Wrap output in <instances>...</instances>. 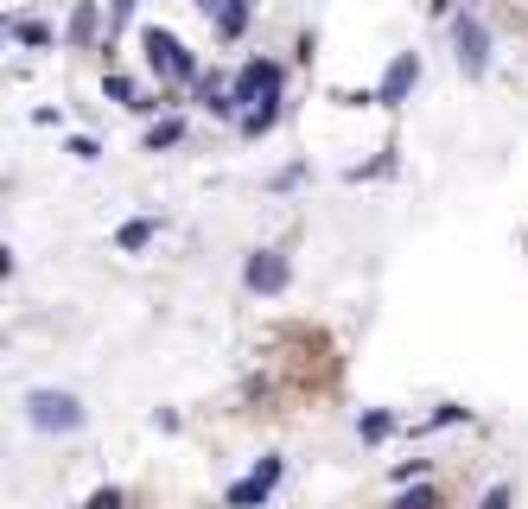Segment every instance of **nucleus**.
Masks as SVG:
<instances>
[{"label": "nucleus", "instance_id": "nucleus-1", "mask_svg": "<svg viewBox=\"0 0 528 509\" xmlns=\"http://www.w3.org/2000/svg\"><path fill=\"white\" fill-rule=\"evenodd\" d=\"M140 51H147V64H153V77H166V83H198V58L172 39L166 26H147L140 32Z\"/></svg>", "mask_w": 528, "mask_h": 509}, {"label": "nucleus", "instance_id": "nucleus-2", "mask_svg": "<svg viewBox=\"0 0 528 509\" xmlns=\"http://www.w3.org/2000/svg\"><path fill=\"white\" fill-rule=\"evenodd\" d=\"M26 420L39 433H77L83 427V401L64 395V389H32L26 395Z\"/></svg>", "mask_w": 528, "mask_h": 509}, {"label": "nucleus", "instance_id": "nucleus-3", "mask_svg": "<svg viewBox=\"0 0 528 509\" xmlns=\"http://www.w3.org/2000/svg\"><path fill=\"white\" fill-rule=\"evenodd\" d=\"M452 45H459V70H465V77H484V70H490V32H484L478 13H459V20H452Z\"/></svg>", "mask_w": 528, "mask_h": 509}, {"label": "nucleus", "instance_id": "nucleus-4", "mask_svg": "<svg viewBox=\"0 0 528 509\" xmlns=\"http://www.w3.org/2000/svg\"><path fill=\"white\" fill-rule=\"evenodd\" d=\"M230 96H236V109H242V102H255V109H261V102H280V64L274 58L242 64V77L230 83Z\"/></svg>", "mask_w": 528, "mask_h": 509}, {"label": "nucleus", "instance_id": "nucleus-5", "mask_svg": "<svg viewBox=\"0 0 528 509\" xmlns=\"http://www.w3.org/2000/svg\"><path fill=\"white\" fill-rule=\"evenodd\" d=\"M414 83H420V58H414V51H395V64L382 70V83H376V102H382V109H401Z\"/></svg>", "mask_w": 528, "mask_h": 509}, {"label": "nucleus", "instance_id": "nucleus-6", "mask_svg": "<svg viewBox=\"0 0 528 509\" xmlns=\"http://www.w3.org/2000/svg\"><path fill=\"white\" fill-rule=\"evenodd\" d=\"M280 471H287L280 459H261L242 484H230V497H223V503H230V509H255V503H268V497H274V484H280Z\"/></svg>", "mask_w": 528, "mask_h": 509}, {"label": "nucleus", "instance_id": "nucleus-7", "mask_svg": "<svg viewBox=\"0 0 528 509\" xmlns=\"http://www.w3.org/2000/svg\"><path fill=\"white\" fill-rule=\"evenodd\" d=\"M242 280H249V293H280L293 280V268H287V255H280V249H255L249 268H242Z\"/></svg>", "mask_w": 528, "mask_h": 509}, {"label": "nucleus", "instance_id": "nucleus-8", "mask_svg": "<svg viewBox=\"0 0 528 509\" xmlns=\"http://www.w3.org/2000/svg\"><path fill=\"white\" fill-rule=\"evenodd\" d=\"M249 13H255V0H223V7H217V39H242Z\"/></svg>", "mask_w": 528, "mask_h": 509}, {"label": "nucleus", "instance_id": "nucleus-9", "mask_svg": "<svg viewBox=\"0 0 528 509\" xmlns=\"http://www.w3.org/2000/svg\"><path fill=\"white\" fill-rule=\"evenodd\" d=\"M395 427H401V420H395L389 408H369V414L357 420V440H369V446H376V440H389Z\"/></svg>", "mask_w": 528, "mask_h": 509}, {"label": "nucleus", "instance_id": "nucleus-10", "mask_svg": "<svg viewBox=\"0 0 528 509\" xmlns=\"http://www.w3.org/2000/svg\"><path fill=\"white\" fill-rule=\"evenodd\" d=\"M179 140H185V121H179V115H166V121H153V128H147V153L179 147Z\"/></svg>", "mask_w": 528, "mask_h": 509}, {"label": "nucleus", "instance_id": "nucleus-11", "mask_svg": "<svg viewBox=\"0 0 528 509\" xmlns=\"http://www.w3.org/2000/svg\"><path fill=\"white\" fill-rule=\"evenodd\" d=\"M96 39V0H77V13H70V45H90Z\"/></svg>", "mask_w": 528, "mask_h": 509}, {"label": "nucleus", "instance_id": "nucleus-12", "mask_svg": "<svg viewBox=\"0 0 528 509\" xmlns=\"http://www.w3.org/2000/svg\"><path fill=\"white\" fill-rule=\"evenodd\" d=\"M389 509H446V497H439L433 484H414V490H401V497Z\"/></svg>", "mask_w": 528, "mask_h": 509}, {"label": "nucleus", "instance_id": "nucleus-13", "mask_svg": "<svg viewBox=\"0 0 528 509\" xmlns=\"http://www.w3.org/2000/svg\"><path fill=\"white\" fill-rule=\"evenodd\" d=\"M121 249H128V255H140V249H147V242H153V217H134V223H121Z\"/></svg>", "mask_w": 528, "mask_h": 509}, {"label": "nucleus", "instance_id": "nucleus-14", "mask_svg": "<svg viewBox=\"0 0 528 509\" xmlns=\"http://www.w3.org/2000/svg\"><path fill=\"white\" fill-rule=\"evenodd\" d=\"M280 121V102H261V109H242V134H268Z\"/></svg>", "mask_w": 528, "mask_h": 509}, {"label": "nucleus", "instance_id": "nucleus-15", "mask_svg": "<svg viewBox=\"0 0 528 509\" xmlns=\"http://www.w3.org/2000/svg\"><path fill=\"white\" fill-rule=\"evenodd\" d=\"M452 420H465V408H452V401H446V408H433V414L420 420L414 433H439V427H452Z\"/></svg>", "mask_w": 528, "mask_h": 509}, {"label": "nucleus", "instance_id": "nucleus-16", "mask_svg": "<svg viewBox=\"0 0 528 509\" xmlns=\"http://www.w3.org/2000/svg\"><path fill=\"white\" fill-rule=\"evenodd\" d=\"M102 90H109L115 102H128V109H134V102H140V96H134V83H128V77H109V83H102Z\"/></svg>", "mask_w": 528, "mask_h": 509}, {"label": "nucleus", "instance_id": "nucleus-17", "mask_svg": "<svg viewBox=\"0 0 528 509\" xmlns=\"http://www.w3.org/2000/svg\"><path fill=\"white\" fill-rule=\"evenodd\" d=\"M509 497H516V490H509V484H490V490H484V503H478V509H509Z\"/></svg>", "mask_w": 528, "mask_h": 509}, {"label": "nucleus", "instance_id": "nucleus-18", "mask_svg": "<svg viewBox=\"0 0 528 509\" xmlns=\"http://www.w3.org/2000/svg\"><path fill=\"white\" fill-rule=\"evenodd\" d=\"M13 32H20V39H26V45H51V32H45L39 20H20V26H13Z\"/></svg>", "mask_w": 528, "mask_h": 509}, {"label": "nucleus", "instance_id": "nucleus-19", "mask_svg": "<svg viewBox=\"0 0 528 509\" xmlns=\"http://www.w3.org/2000/svg\"><path fill=\"white\" fill-rule=\"evenodd\" d=\"M121 503H128V497H121V490L109 484V490H96V497H90V503H83V509H121Z\"/></svg>", "mask_w": 528, "mask_h": 509}]
</instances>
